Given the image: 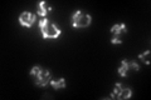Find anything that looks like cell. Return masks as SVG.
Returning <instances> with one entry per match:
<instances>
[{
    "label": "cell",
    "instance_id": "cell-1",
    "mask_svg": "<svg viewBox=\"0 0 151 100\" xmlns=\"http://www.w3.org/2000/svg\"><path fill=\"white\" fill-rule=\"evenodd\" d=\"M39 29L44 39H57L60 35L59 28L55 26L54 24H52L47 18H43L39 21Z\"/></svg>",
    "mask_w": 151,
    "mask_h": 100
},
{
    "label": "cell",
    "instance_id": "cell-2",
    "mask_svg": "<svg viewBox=\"0 0 151 100\" xmlns=\"http://www.w3.org/2000/svg\"><path fill=\"white\" fill-rule=\"evenodd\" d=\"M30 74L35 77V84L38 87H45L50 82V73L47 69L40 68V66H34L30 70Z\"/></svg>",
    "mask_w": 151,
    "mask_h": 100
},
{
    "label": "cell",
    "instance_id": "cell-3",
    "mask_svg": "<svg viewBox=\"0 0 151 100\" xmlns=\"http://www.w3.org/2000/svg\"><path fill=\"white\" fill-rule=\"evenodd\" d=\"M89 23H91V16L87 15V14L82 13L81 10H77L73 16H72V25L74 28H84L88 26Z\"/></svg>",
    "mask_w": 151,
    "mask_h": 100
},
{
    "label": "cell",
    "instance_id": "cell-4",
    "mask_svg": "<svg viewBox=\"0 0 151 100\" xmlns=\"http://www.w3.org/2000/svg\"><path fill=\"white\" fill-rule=\"evenodd\" d=\"M131 95H132L131 89L122 87L121 84H116L115 89H113V93L110 95V99L116 98V99H120V100H125V99H129Z\"/></svg>",
    "mask_w": 151,
    "mask_h": 100
},
{
    "label": "cell",
    "instance_id": "cell-5",
    "mask_svg": "<svg viewBox=\"0 0 151 100\" xmlns=\"http://www.w3.org/2000/svg\"><path fill=\"white\" fill-rule=\"evenodd\" d=\"M130 70H139V65L136 61H127V60H122L121 66L119 68V74L121 77H127Z\"/></svg>",
    "mask_w": 151,
    "mask_h": 100
},
{
    "label": "cell",
    "instance_id": "cell-6",
    "mask_svg": "<svg viewBox=\"0 0 151 100\" xmlns=\"http://www.w3.org/2000/svg\"><path fill=\"white\" fill-rule=\"evenodd\" d=\"M19 21H20V24L23 26H25V28H30L33 25V23L35 21V15L34 14H32V13H23L20 16H19Z\"/></svg>",
    "mask_w": 151,
    "mask_h": 100
},
{
    "label": "cell",
    "instance_id": "cell-7",
    "mask_svg": "<svg viewBox=\"0 0 151 100\" xmlns=\"http://www.w3.org/2000/svg\"><path fill=\"white\" fill-rule=\"evenodd\" d=\"M111 31L115 35H120L121 33H126V25L125 24H116V25H113L111 28Z\"/></svg>",
    "mask_w": 151,
    "mask_h": 100
},
{
    "label": "cell",
    "instance_id": "cell-8",
    "mask_svg": "<svg viewBox=\"0 0 151 100\" xmlns=\"http://www.w3.org/2000/svg\"><path fill=\"white\" fill-rule=\"evenodd\" d=\"M52 10V8H47L45 6V1H40L38 4V14H39L40 16H45L48 11Z\"/></svg>",
    "mask_w": 151,
    "mask_h": 100
},
{
    "label": "cell",
    "instance_id": "cell-9",
    "mask_svg": "<svg viewBox=\"0 0 151 100\" xmlns=\"http://www.w3.org/2000/svg\"><path fill=\"white\" fill-rule=\"evenodd\" d=\"M50 84H52V87H53V89H55V90L65 88V80L63 78H60L58 80H50Z\"/></svg>",
    "mask_w": 151,
    "mask_h": 100
},
{
    "label": "cell",
    "instance_id": "cell-10",
    "mask_svg": "<svg viewBox=\"0 0 151 100\" xmlns=\"http://www.w3.org/2000/svg\"><path fill=\"white\" fill-rule=\"evenodd\" d=\"M150 54H151V51H150V50H146L144 54H140V55H139V58L142 60L144 63L150 64Z\"/></svg>",
    "mask_w": 151,
    "mask_h": 100
},
{
    "label": "cell",
    "instance_id": "cell-11",
    "mask_svg": "<svg viewBox=\"0 0 151 100\" xmlns=\"http://www.w3.org/2000/svg\"><path fill=\"white\" fill-rule=\"evenodd\" d=\"M111 41L113 43V44H121V43H122V39H121V38H120L119 35H116V36L113 38V39H112Z\"/></svg>",
    "mask_w": 151,
    "mask_h": 100
}]
</instances>
